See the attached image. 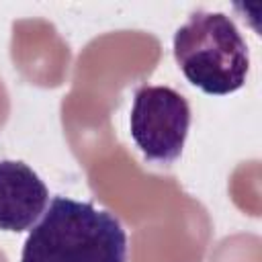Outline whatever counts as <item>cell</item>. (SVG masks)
Returning <instances> with one entry per match:
<instances>
[{
  "label": "cell",
  "instance_id": "1",
  "mask_svg": "<svg viewBox=\"0 0 262 262\" xmlns=\"http://www.w3.org/2000/svg\"><path fill=\"white\" fill-rule=\"evenodd\" d=\"M20 262H127V233L113 213L53 196L29 231Z\"/></svg>",
  "mask_w": 262,
  "mask_h": 262
},
{
  "label": "cell",
  "instance_id": "2",
  "mask_svg": "<svg viewBox=\"0 0 262 262\" xmlns=\"http://www.w3.org/2000/svg\"><path fill=\"white\" fill-rule=\"evenodd\" d=\"M174 59L184 78L205 94L225 96L246 84L250 51L231 16L213 10H194L176 29Z\"/></svg>",
  "mask_w": 262,
  "mask_h": 262
},
{
  "label": "cell",
  "instance_id": "3",
  "mask_svg": "<svg viewBox=\"0 0 262 262\" xmlns=\"http://www.w3.org/2000/svg\"><path fill=\"white\" fill-rule=\"evenodd\" d=\"M192 113L188 100L170 86L143 84L133 94L129 133L143 160L168 168L186 143Z\"/></svg>",
  "mask_w": 262,
  "mask_h": 262
},
{
  "label": "cell",
  "instance_id": "4",
  "mask_svg": "<svg viewBox=\"0 0 262 262\" xmlns=\"http://www.w3.org/2000/svg\"><path fill=\"white\" fill-rule=\"evenodd\" d=\"M49 203L39 174L20 160H0V231L31 229Z\"/></svg>",
  "mask_w": 262,
  "mask_h": 262
}]
</instances>
